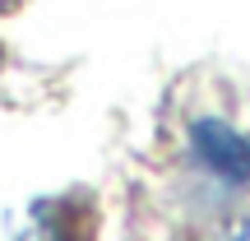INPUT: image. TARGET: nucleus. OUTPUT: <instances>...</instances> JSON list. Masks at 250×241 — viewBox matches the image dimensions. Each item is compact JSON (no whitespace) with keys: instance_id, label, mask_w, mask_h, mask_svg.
I'll list each match as a JSON object with an SVG mask.
<instances>
[{"instance_id":"2","label":"nucleus","mask_w":250,"mask_h":241,"mask_svg":"<svg viewBox=\"0 0 250 241\" xmlns=\"http://www.w3.org/2000/svg\"><path fill=\"white\" fill-rule=\"evenodd\" d=\"M19 241H79V218L61 204H37L33 223Z\"/></svg>"},{"instance_id":"1","label":"nucleus","mask_w":250,"mask_h":241,"mask_svg":"<svg viewBox=\"0 0 250 241\" xmlns=\"http://www.w3.org/2000/svg\"><path fill=\"white\" fill-rule=\"evenodd\" d=\"M190 144H195L199 162H204L213 176L223 181H250V139L246 134H236L232 125L223 121H195L190 125Z\"/></svg>"}]
</instances>
